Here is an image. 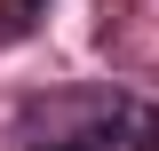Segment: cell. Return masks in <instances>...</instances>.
I'll return each mask as SVG.
<instances>
[{
  "mask_svg": "<svg viewBox=\"0 0 159 151\" xmlns=\"http://www.w3.org/2000/svg\"><path fill=\"white\" fill-rule=\"evenodd\" d=\"M24 151H159V112L119 88L56 95V103H32Z\"/></svg>",
  "mask_w": 159,
  "mask_h": 151,
  "instance_id": "6da1fadb",
  "label": "cell"
}]
</instances>
